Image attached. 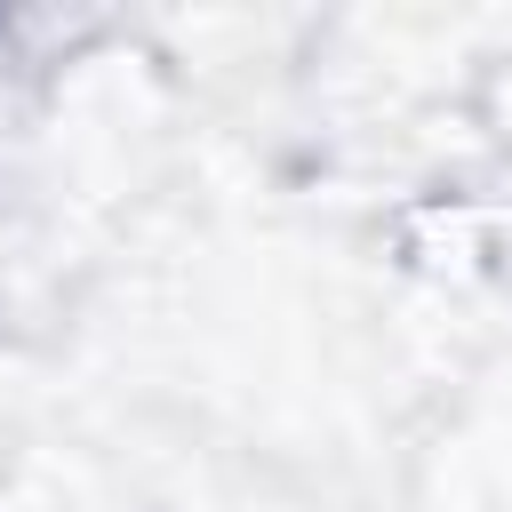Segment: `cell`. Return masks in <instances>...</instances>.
<instances>
[]
</instances>
